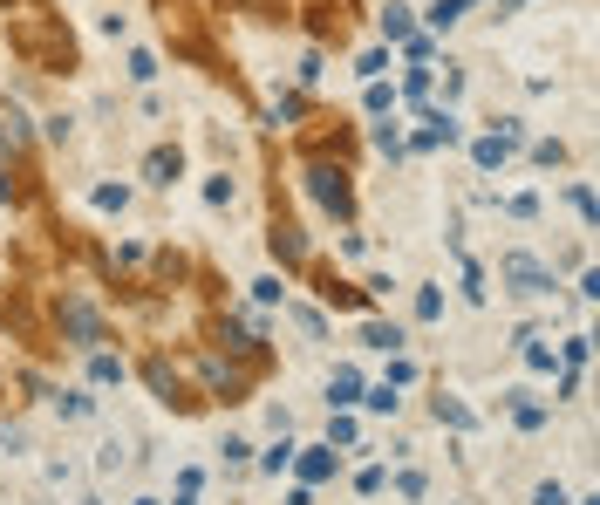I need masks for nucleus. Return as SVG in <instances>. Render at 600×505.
<instances>
[{
  "label": "nucleus",
  "instance_id": "9d476101",
  "mask_svg": "<svg viewBox=\"0 0 600 505\" xmlns=\"http://www.w3.org/2000/svg\"><path fill=\"white\" fill-rule=\"evenodd\" d=\"M471 157H478V164H485V171H491V164L505 157V144H498V137H478V151H471Z\"/></svg>",
  "mask_w": 600,
  "mask_h": 505
},
{
  "label": "nucleus",
  "instance_id": "20e7f679",
  "mask_svg": "<svg viewBox=\"0 0 600 505\" xmlns=\"http://www.w3.org/2000/svg\"><path fill=\"white\" fill-rule=\"evenodd\" d=\"M178 171H185V157H178V144H164V151H150V157H144V178H150V185H171Z\"/></svg>",
  "mask_w": 600,
  "mask_h": 505
},
{
  "label": "nucleus",
  "instance_id": "39448f33",
  "mask_svg": "<svg viewBox=\"0 0 600 505\" xmlns=\"http://www.w3.org/2000/svg\"><path fill=\"white\" fill-rule=\"evenodd\" d=\"M512 424H519V430H539V424H546V410H539V403H525V389H519V403H512Z\"/></svg>",
  "mask_w": 600,
  "mask_h": 505
},
{
  "label": "nucleus",
  "instance_id": "6e6552de",
  "mask_svg": "<svg viewBox=\"0 0 600 505\" xmlns=\"http://www.w3.org/2000/svg\"><path fill=\"white\" fill-rule=\"evenodd\" d=\"M300 471H307V478H328V471H335V458H328V451H307V458H300Z\"/></svg>",
  "mask_w": 600,
  "mask_h": 505
},
{
  "label": "nucleus",
  "instance_id": "1a4fd4ad",
  "mask_svg": "<svg viewBox=\"0 0 600 505\" xmlns=\"http://www.w3.org/2000/svg\"><path fill=\"white\" fill-rule=\"evenodd\" d=\"M382 28L403 41V35H410V7H389V14H382Z\"/></svg>",
  "mask_w": 600,
  "mask_h": 505
},
{
  "label": "nucleus",
  "instance_id": "423d86ee",
  "mask_svg": "<svg viewBox=\"0 0 600 505\" xmlns=\"http://www.w3.org/2000/svg\"><path fill=\"white\" fill-rule=\"evenodd\" d=\"M437 417H444V424H457V430H471V424H478V417H471L464 403H444V396H437Z\"/></svg>",
  "mask_w": 600,
  "mask_h": 505
},
{
  "label": "nucleus",
  "instance_id": "ddd939ff",
  "mask_svg": "<svg viewBox=\"0 0 600 505\" xmlns=\"http://www.w3.org/2000/svg\"><path fill=\"white\" fill-rule=\"evenodd\" d=\"M539 505H566V492L560 485H539Z\"/></svg>",
  "mask_w": 600,
  "mask_h": 505
},
{
  "label": "nucleus",
  "instance_id": "7ed1b4c3",
  "mask_svg": "<svg viewBox=\"0 0 600 505\" xmlns=\"http://www.w3.org/2000/svg\"><path fill=\"white\" fill-rule=\"evenodd\" d=\"M505 280H512L519 294H553V273L539 267L532 253H512V260H505Z\"/></svg>",
  "mask_w": 600,
  "mask_h": 505
},
{
  "label": "nucleus",
  "instance_id": "9b49d317",
  "mask_svg": "<svg viewBox=\"0 0 600 505\" xmlns=\"http://www.w3.org/2000/svg\"><path fill=\"white\" fill-rule=\"evenodd\" d=\"M362 342H369V349H403V335H396V328H369Z\"/></svg>",
  "mask_w": 600,
  "mask_h": 505
},
{
  "label": "nucleus",
  "instance_id": "f257e3e1",
  "mask_svg": "<svg viewBox=\"0 0 600 505\" xmlns=\"http://www.w3.org/2000/svg\"><path fill=\"white\" fill-rule=\"evenodd\" d=\"M307 192L321 198L328 212H341V219H348V205H355V185H348L341 164H307Z\"/></svg>",
  "mask_w": 600,
  "mask_h": 505
},
{
  "label": "nucleus",
  "instance_id": "f03ea898",
  "mask_svg": "<svg viewBox=\"0 0 600 505\" xmlns=\"http://www.w3.org/2000/svg\"><path fill=\"white\" fill-rule=\"evenodd\" d=\"M62 328L75 335V349H96L103 342V314L89 308V301H75V294H62Z\"/></svg>",
  "mask_w": 600,
  "mask_h": 505
},
{
  "label": "nucleus",
  "instance_id": "0eeeda50",
  "mask_svg": "<svg viewBox=\"0 0 600 505\" xmlns=\"http://www.w3.org/2000/svg\"><path fill=\"white\" fill-rule=\"evenodd\" d=\"M96 205H103V212H123L130 192H123V185H96Z\"/></svg>",
  "mask_w": 600,
  "mask_h": 505
},
{
  "label": "nucleus",
  "instance_id": "f8f14e48",
  "mask_svg": "<svg viewBox=\"0 0 600 505\" xmlns=\"http://www.w3.org/2000/svg\"><path fill=\"white\" fill-rule=\"evenodd\" d=\"M328 403H355V376H335L328 383Z\"/></svg>",
  "mask_w": 600,
  "mask_h": 505
}]
</instances>
